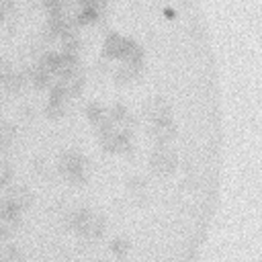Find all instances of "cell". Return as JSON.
Masks as SVG:
<instances>
[{"instance_id": "obj_1", "label": "cell", "mask_w": 262, "mask_h": 262, "mask_svg": "<svg viewBox=\"0 0 262 262\" xmlns=\"http://www.w3.org/2000/svg\"><path fill=\"white\" fill-rule=\"evenodd\" d=\"M221 174L201 0H0V260H190Z\"/></svg>"}]
</instances>
